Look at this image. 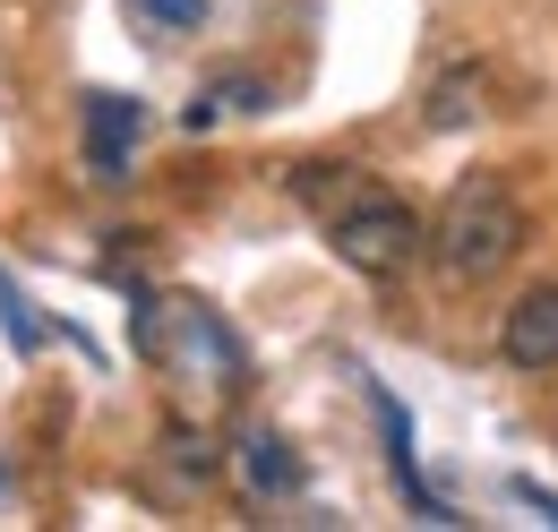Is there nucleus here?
Returning <instances> with one entry per match:
<instances>
[{
    "instance_id": "4",
    "label": "nucleus",
    "mask_w": 558,
    "mask_h": 532,
    "mask_svg": "<svg viewBox=\"0 0 558 532\" xmlns=\"http://www.w3.org/2000/svg\"><path fill=\"white\" fill-rule=\"evenodd\" d=\"M138 121H146L138 95H104V86L86 95V164H95L104 181L130 172V137H138Z\"/></svg>"
},
{
    "instance_id": "9",
    "label": "nucleus",
    "mask_w": 558,
    "mask_h": 532,
    "mask_svg": "<svg viewBox=\"0 0 558 532\" xmlns=\"http://www.w3.org/2000/svg\"><path fill=\"white\" fill-rule=\"evenodd\" d=\"M163 464L181 472V481H215V447L198 430H163Z\"/></svg>"
},
{
    "instance_id": "10",
    "label": "nucleus",
    "mask_w": 558,
    "mask_h": 532,
    "mask_svg": "<svg viewBox=\"0 0 558 532\" xmlns=\"http://www.w3.org/2000/svg\"><path fill=\"white\" fill-rule=\"evenodd\" d=\"M0 327H9L17 352H35V318H26V301H17V283H9V275H0Z\"/></svg>"
},
{
    "instance_id": "2",
    "label": "nucleus",
    "mask_w": 558,
    "mask_h": 532,
    "mask_svg": "<svg viewBox=\"0 0 558 532\" xmlns=\"http://www.w3.org/2000/svg\"><path fill=\"white\" fill-rule=\"evenodd\" d=\"M421 223L404 198H387V190H369V198H352L344 215H327V241H336V258L352 266V275H404V266L421 258Z\"/></svg>"
},
{
    "instance_id": "1",
    "label": "nucleus",
    "mask_w": 558,
    "mask_h": 532,
    "mask_svg": "<svg viewBox=\"0 0 558 532\" xmlns=\"http://www.w3.org/2000/svg\"><path fill=\"white\" fill-rule=\"evenodd\" d=\"M421 250L438 258V275L456 292H473V283L515 266V250H524V206H515V190L498 172H464L447 190V206H438V223L421 232Z\"/></svg>"
},
{
    "instance_id": "7",
    "label": "nucleus",
    "mask_w": 558,
    "mask_h": 532,
    "mask_svg": "<svg viewBox=\"0 0 558 532\" xmlns=\"http://www.w3.org/2000/svg\"><path fill=\"white\" fill-rule=\"evenodd\" d=\"M241 472H250V489H267V498L301 489V464H292V447H283L276 430H250V438H241Z\"/></svg>"
},
{
    "instance_id": "3",
    "label": "nucleus",
    "mask_w": 558,
    "mask_h": 532,
    "mask_svg": "<svg viewBox=\"0 0 558 532\" xmlns=\"http://www.w3.org/2000/svg\"><path fill=\"white\" fill-rule=\"evenodd\" d=\"M498 352H507V370H558V283H524L515 301H507V318H498Z\"/></svg>"
},
{
    "instance_id": "8",
    "label": "nucleus",
    "mask_w": 558,
    "mask_h": 532,
    "mask_svg": "<svg viewBox=\"0 0 558 532\" xmlns=\"http://www.w3.org/2000/svg\"><path fill=\"white\" fill-rule=\"evenodd\" d=\"M130 9V26H138L146 44H163V35H198L207 26V0H121Z\"/></svg>"
},
{
    "instance_id": "5",
    "label": "nucleus",
    "mask_w": 558,
    "mask_h": 532,
    "mask_svg": "<svg viewBox=\"0 0 558 532\" xmlns=\"http://www.w3.org/2000/svg\"><path fill=\"white\" fill-rule=\"evenodd\" d=\"M378 181L361 172V164H292V198L310 206V215H344L352 198H369Z\"/></svg>"
},
{
    "instance_id": "6",
    "label": "nucleus",
    "mask_w": 558,
    "mask_h": 532,
    "mask_svg": "<svg viewBox=\"0 0 558 532\" xmlns=\"http://www.w3.org/2000/svg\"><path fill=\"white\" fill-rule=\"evenodd\" d=\"M482 104H489V69L482 61L447 69V77L429 86V130H464V121H482Z\"/></svg>"
}]
</instances>
